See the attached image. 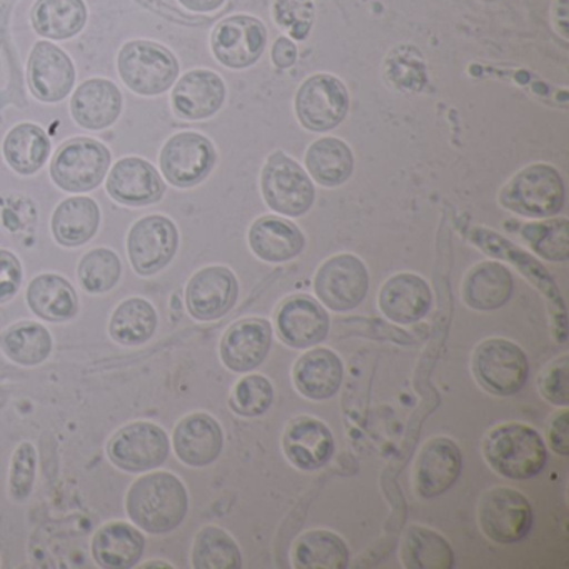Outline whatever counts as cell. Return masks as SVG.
<instances>
[{"label":"cell","mask_w":569,"mask_h":569,"mask_svg":"<svg viewBox=\"0 0 569 569\" xmlns=\"http://www.w3.org/2000/svg\"><path fill=\"white\" fill-rule=\"evenodd\" d=\"M36 466H38V452L34 446L28 441L22 442L12 456L11 475H9L12 498L24 501L31 496Z\"/></svg>","instance_id":"cell-44"},{"label":"cell","mask_w":569,"mask_h":569,"mask_svg":"<svg viewBox=\"0 0 569 569\" xmlns=\"http://www.w3.org/2000/svg\"><path fill=\"white\" fill-rule=\"evenodd\" d=\"M262 196L272 211L298 218L315 204L316 191L305 169L282 152H276L262 169Z\"/></svg>","instance_id":"cell-7"},{"label":"cell","mask_w":569,"mask_h":569,"mask_svg":"<svg viewBox=\"0 0 569 569\" xmlns=\"http://www.w3.org/2000/svg\"><path fill=\"white\" fill-rule=\"evenodd\" d=\"M568 426H569V412L561 411L551 419L549 425V445H551L552 451L558 452L561 456L569 455V441H568Z\"/></svg>","instance_id":"cell-47"},{"label":"cell","mask_w":569,"mask_h":569,"mask_svg":"<svg viewBox=\"0 0 569 569\" xmlns=\"http://www.w3.org/2000/svg\"><path fill=\"white\" fill-rule=\"evenodd\" d=\"M22 284L21 261L11 251L0 249V305L11 301Z\"/></svg>","instance_id":"cell-46"},{"label":"cell","mask_w":569,"mask_h":569,"mask_svg":"<svg viewBox=\"0 0 569 569\" xmlns=\"http://www.w3.org/2000/svg\"><path fill=\"white\" fill-rule=\"evenodd\" d=\"M178 2L188 11L208 14V12L218 11L226 0H178Z\"/></svg>","instance_id":"cell-49"},{"label":"cell","mask_w":569,"mask_h":569,"mask_svg":"<svg viewBox=\"0 0 569 569\" xmlns=\"http://www.w3.org/2000/svg\"><path fill=\"white\" fill-rule=\"evenodd\" d=\"M111 152L102 142L79 138L66 142L52 159L56 186L68 192H89L101 186L111 166Z\"/></svg>","instance_id":"cell-6"},{"label":"cell","mask_w":569,"mask_h":569,"mask_svg":"<svg viewBox=\"0 0 569 569\" xmlns=\"http://www.w3.org/2000/svg\"><path fill=\"white\" fill-rule=\"evenodd\" d=\"M348 108L346 86L335 76H312L296 96V114L301 124L312 132L338 128L345 121Z\"/></svg>","instance_id":"cell-11"},{"label":"cell","mask_w":569,"mask_h":569,"mask_svg":"<svg viewBox=\"0 0 569 569\" xmlns=\"http://www.w3.org/2000/svg\"><path fill=\"white\" fill-rule=\"evenodd\" d=\"M296 58H298V49H296V44L291 39L279 38L274 46H272V62L279 69L291 68L296 62Z\"/></svg>","instance_id":"cell-48"},{"label":"cell","mask_w":569,"mask_h":569,"mask_svg":"<svg viewBox=\"0 0 569 569\" xmlns=\"http://www.w3.org/2000/svg\"><path fill=\"white\" fill-rule=\"evenodd\" d=\"M345 365L331 349L316 348L302 355L292 369L296 388L306 398L322 401L339 391Z\"/></svg>","instance_id":"cell-26"},{"label":"cell","mask_w":569,"mask_h":569,"mask_svg":"<svg viewBox=\"0 0 569 569\" xmlns=\"http://www.w3.org/2000/svg\"><path fill=\"white\" fill-rule=\"evenodd\" d=\"M238 279L222 266L201 269L186 288V306L198 321H216L228 315L238 301Z\"/></svg>","instance_id":"cell-15"},{"label":"cell","mask_w":569,"mask_h":569,"mask_svg":"<svg viewBox=\"0 0 569 569\" xmlns=\"http://www.w3.org/2000/svg\"><path fill=\"white\" fill-rule=\"evenodd\" d=\"M305 244V234L298 226L276 216L258 219L249 231V246L262 261H291L301 254Z\"/></svg>","instance_id":"cell-28"},{"label":"cell","mask_w":569,"mask_h":569,"mask_svg":"<svg viewBox=\"0 0 569 569\" xmlns=\"http://www.w3.org/2000/svg\"><path fill=\"white\" fill-rule=\"evenodd\" d=\"M6 161L22 176L36 174L51 156V141L44 129L36 124H19L9 132L4 146Z\"/></svg>","instance_id":"cell-34"},{"label":"cell","mask_w":569,"mask_h":569,"mask_svg":"<svg viewBox=\"0 0 569 569\" xmlns=\"http://www.w3.org/2000/svg\"><path fill=\"white\" fill-rule=\"evenodd\" d=\"M268 42L264 24L251 16H232L216 26L211 46L226 68L246 69L261 58Z\"/></svg>","instance_id":"cell-14"},{"label":"cell","mask_w":569,"mask_h":569,"mask_svg":"<svg viewBox=\"0 0 569 569\" xmlns=\"http://www.w3.org/2000/svg\"><path fill=\"white\" fill-rule=\"evenodd\" d=\"M106 188L116 202L132 208L156 204L166 192L164 181L154 166L141 158H124L116 162Z\"/></svg>","instance_id":"cell-20"},{"label":"cell","mask_w":569,"mask_h":569,"mask_svg":"<svg viewBox=\"0 0 569 569\" xmlns=\"http://www.w3.org/2000/svg\"><path fill=\"white\" fill-rule=\"evenodd\" d=\"M28 81L39 101L49 104L64 101L74 88V64L58 46L48 41L38 42L29 56Z\"/></svg>","instance_id":"cell-16"},{"label":"cell","mask_w":569,"mask_h":569,"mask_svg":"<svg viewBox=\"0 0 569 569\" xmlns=\"http://www.w3.org/2000/svg\"><path fill=\"white\" fill-rule=\"evenodd\" d=\"M52 234L59 244L78 248L94 238L101 211L91 198H69L52 214Z\"/></svg>","instance_id":"cell-31"},{"label":"cell","mask_w":569,"mask_h":569,"mask_svg":"<svg viewBox=\"0 0 569 569\" xmlns=\"http://www.w3.org/2000/svg\"><path fill=\"white\" fill-rule=\"evenodd\" d=\"M159 164L169 184L192 188L204 181L214 168V146L204 136L181 132L166 142L159 156Z\"/></svg>","instance_id":"cell-12"},{"label":"cell","mask_w":569,"mask_h":569,"mask_svg":"<svg viewBox=\"0 0 569 569\" xmlns=\"http://www.w3.org/2000/svg\"><path fill=\"white\" fill-rule=\"evenodd\" d=\"M224 435L221 426L206 412L181 419L174 429V451L184 465L204 468L221 455Z\"/></svg>","instance_id":"cell-23"},{"label":"cell","mask_w":569,"mask_h":569,"mask_svg":"<svg viewBox=\"0 0 569 569\" xmlns=\"http://www.w3.org/2000/svg\"><path fill=\"white\" fill-rule=\"evenodd\" d=\"M369 274L365 262L352 254H339L326 261L315 278L319 301L336 312L351 311L368 295Z\"/></svg>","instance_id":"cell-10"},{"label":"cell","mask_w":569,"mask_h":569,"mask_svg":"<svg viewBox=\"0 0 569 569\" xmlns=\"http://www.w3.org/2000/svg\"><path fill=\"white\" fill-rule=\"evenodd\" d=\"M515 291V281L508 268L499 262L475 266L462 282V299L476 311L502 308Z\"/></svg>","instance_id":"cell-29"},{"label":"cell","mask_w":569,"mask_h":569,"mask_svg":"<svg viewBox=\"0 0 569 569\" xmlns=\"http://www.w3.org/2000/svg\"><path fill=\"white\" fill-rule=\"evenodd\" d=\"M158 328V312L151 302L131 298L119 305L109 325L111 338L119 345L139 346L154 336Z\"/></svg>","instance_id":"cell-38"},{"label":"cell","mask_w":569,"mask_h":569,"mask_svg":"<svg viewBox=\"0 0 569 569\" xmlns=\"http://www.w3.org/2000/svg\"><path fill=\"white\" fill-rule=\"evenodd\" d=\"M401 559L408 569H451L455 566L451 545L438 532L422 526L406 529Z\"/></svg>","instance_id":"cell-35"},{"label":"cell","mask_w":569,"mask_h":569,"mask_svg":"<svg viewBox=\"0 0 569 569\" xmlns=\"http://www.w3.org/2000/svg\"><path fill=\"white\" fill-rule=\"evenodd\" d=\"M274 401V389L264 376L249 375L242 378L232 389L229 406L232 411L246 418L262 416Z\"/></svg>","instance_id":"cell-42"},{"label":"cell","mask_w":569,"mask_h":569,"mask_svg":"<svg viewBox=\"0 0 569 569\" xmlns=\"http://www.w3.org/2000/svg\"><path fill=\"white\" fill-rule=\"evenodd\" d=\"M119 76L136 94L159 96L176 84L179 62L164 46L149 41L128 42L119 52Z\"/></svg>","instance_id":"cell-4"},{"label":"cell","mask_w":569,"mask_h":569,"mask_svg":"<svg viewBox=\"0 0 569 569\" xmlns=\"http://www.w3.org/2000/svg\"><path fill=\"white\" fill-rule=\"evenodd\" d=\"M568 361V356H561L552 361L539 378V391L542 398L556 406L569 405Z\"/></svg>","instance_id":"cell-45"},{"label":"cell","mask_w":569,"mask_h":569,"mask_svg":"<svg viewBox=\"0 0 569 569\" xmlns=\"http://www.w3.org/2000/svg\"><path fill=\"white\" fill-rule=\"evenodd\" d=\"M471 366L479 386L502 398L521 391L529 378L525 351L508 339L482 341L472 355Z\"/></svg>","instance_id":"cell-5"},{"label":"cell","mask_w":569,"mask_h":569,"mask_svg":"<svg viewBox=\"0 0 569 569\" xmlns=\"http://www.w3.org/2000/svg\"><path fill=\"white\" fill-rule=\"evenodd\" d=\"M349 549L338 535L325 529L306 532L292 546V565L298 569L348 568Z\"/></svg>","instance_id":"cell-33"},{"label":"cell","mask_w":569,"mask_h":569,"mask_svg":"<svg viewBox=\"0 0 569 569\" xmlns=\"http://www.w3.org/2000/svg\"><path fill=\"white\" fill-rule=\"evenodd\" d=\"M121 91L108 79H89L71 99V114L81 128L102 131L111 128L122 112Z\"/></svg>","instance_id":"cell-25"},{"label":"cell","mask_w":569,"mask_h":569,"mask_svg":"<svg viewBox=\"0 0 569 569\" xmlns=\"http://www.w3.org/2000/svg\"><path fill=\"white\" fill-rule=\"evenodd\" d=\"M192 566L196 569H239L242 556L238 542L218 526H206L198 532L192 546Z\"/></svg>","instance_id":"cell-39"},{"label":"cell","mask_w":569,"mask_h":569,"mask_svg":"<svg viewBox=\"0 0 569 569\" xmlns=\"http://www.w3.org/2000/svg\"><path fill=\"white\" fill-rule=\"evenodd\" d=\"M226 84L216 72H188L172 91V108L179 118L202 121L212 118L224 104Z\"/></svg>","instance_id":"cell-22"},{"label":"cell","mask_w":569,"mask_h":569,"mask_svg":"<svg viewBox=\"0 0 569 569\" xmlns=\"http://www.w3.org/2000/svg\"><path fill=\"white\" fill-rule=\"evenodd\" d=\"M31 18L42 38L68 41L86 28L88 8L84 0H38Z\"/></svg>","instance_id":"cell-32"},{"label":"cell","mask_w":569,"mask_h":569,"mask_svg":"<svg viewBox=\"0 0 569 569\" xmlns=\"http://www.w3.org/2000/svg\"><path fill=\"white\" fill-rule=\"evenodd\" d=\"M274 19L291 38L305 41L315 22V6L311 0H278Z\"/></svg>","instance_id":"cell-43"},{"label":"cell","mask_w":569,"mask_h":569,"mask_svg":"<svg viewBox=\"0 0 569 569\" xmlns=\"http://www.w3.org/2000/svg\"><path fill=\"white\" fill-rule=\"evenodd\" d=\"M462 471V455L449 438H435L426 442L415 465L416 491L431 499L445 495L458 481Z\"/></svg>","instance_id":"cell-18"},{"label":"cell","mask_w":569,"mask_h":569,"mask_svg":"<svg viewBox=\"0 0 569 569\" xmlns=\"http://www.w3.org/2000/svg\"><path fill=\"white\" fill-rule=\"evenodd\" d=\"M482 532L498 545H515L531 531L532 508L528 499L512 488L498 486L482 495L478 508Z\"/></svg>","instance_id":"cell-8"},{"label":"cell","mask_w":569,"mask_h":569,"mask_svg":"<svg viewBox=\"0 0 569 569\" xmlns=\"http://www.w3.org/2000/svg\"><path fill=\"white\" fill-rule=\"evenodd\" d=\"M282 449L291 465L301 471L325 468L335 455L331 429L311 416L292 419L282 436Z\"/></svg>","instance_id":"cell-19"},{"label":"cell","mask_w":569,"mask_h":569,"mask_svg":"<svg viewBox=\"0 0 569 569\" xmlns=\"http://www.w3.org/2000/svg\"><path fill=\"white\" fill-rule=\"evenodd\" d=\"M129 518L149 535L174 531L189 509V496L181 479L172 472L142 476L131 486L126 499Z\"/></svg>","instance_id":"cell-1"},{"label":"cell","mask_w":569,"mask_h":569,"mask_svg":"<svg viewBox=\"0 0 569 569\" xmlns=\"http://www.w3.org/2000/svg\"><path fill=\"white\" fill-rule=\"evenodd\" d=\"M499 201L525 218H551L565 204V182L551 166H529L502 188Z\"/></svg>","instance_id":"cell-3"},{"label":"cell","mask_w":569,"mask_h":569,"mask_svg":"<svg viewBox=\"0 0 569 569\" xmlns=\"http://www.w3.org/2000/svg\"><path fill=\"white\" fill-rule=\"evenodd\" d=\"M52 346L51 332L38 322H19L0 335V348L16 365H41L51 355Z\"/></svg>","instance_id":"cell-37"},{"label":"cell","mask_w":569,"mask_h":569,"mask_svg":"<svg viewBox=\"0 0 569 569\" xmlns=\"http://www.w3.org/2000/svg\"><path fill=\"white\" fill-rule=\"evenodd\" d=\"M555 21L559 32L568 38V0H558L555 11Z\"/></svg>","instance_id":"cell-50"},{"label":"cell","mask_w":569,"mask_h":569,"mask_svg":"<svg viewBox=\"0 0 569 569\" xmlns=\"http://www.w3.org/2000/svg\"><path fill=\"white\" fill-rule=\"evenodd\" d=\"M306 168L318 184L336 188L348 181L351 176L355 156L349 146L339 139H319L308 149Z\"/></svg>","instance_id":"cell-36"},{"label":"cell","mask_w":569,"mask_h":569,"mask_svg":"<svg viewBox=\"0 0 569 569\" xmlns=\"http://www.w3.org/2000/svg\"><path fill=\"white\" fill-rule=\"evenodd\" d=\"M179 232L164 216H148L132 226L128 252L138 274L152 276L162 271L178 252Z\"/></svg>","instance_id":"cell-13"},{"label":"cell","mask_w":569,"mask_h":569,"mask_svg":"<svg viewBox=\"0 0 569 569\" xmlns=\"http://www.w3.org/2000/svg\"><path fill=\"white\" fill-rule=\"evenodd\" d=\"M28 305L36 316L51 322H64L79 311L76 289L58 274H41L28 288Z\"/></svg>","instance_id":"cell-30"},{"label":"cell","mask_w":569,"mask_h":569,"mask_svg":"<svg viewBox=\"0 0 569 569\" xmlns=\"http://www.w3.org/2000/svg\"><path fill=\"white\" fill-rule=\"evenodd\" d=\"M112 465L128 472H144L164 465L169 456V438L164 429L152 422L138 421L119 429L108 445Z\"/></svg>","instance_id":"cell-9"},{"label":"cell","mask_w":569,"mask_h":569,"mask_svg":"<svg viewBox=\"0 0 569 569\" xmlns=\"http://www.w3.org/2000/svg\"><path fill=\"white\" fill-rule=\"evenodd\" d=\"M482 455L492 471L516 481L535 478L548 461L541 435L521 422L496 426L482 442Z\"/></svg>","instance_id":"cell-2"},{"label":"cell","mask_w":569,"mask_h":569,"mask_svg":"<svg viewBox=\"0 0 569 569\" xmlns=\"http://www.w3.org/2000/svg\"><path fill=\"white\" fill-rule=\"evenodd\" d=\"M146 539L128 522H109L92 539V556L101 568H134L144 555Z\"/></svg>","instance_id":"cell-27"},{"label":"cell","mask_w":569,"mask_h":569,"mask_svg":"<svg viewBox=\"0 0 569 569\" xmlns=\"http://www.w3.org/2000/svg\"><path fill=\"white\" fill-rule=\"evenodd\" d=\"M432 305L431 289L425 279L409 272L392 276L379 292V308L396 325L421 321Z\"/></svg>","instance_id":"cell-24"},{"label":"cell","mask_w":569,"mask_h":569,"mask_svg":"<svg viewBox=\"0 0 569 569\" xmlns=\"http://www.w3.org/2000/svg\"><path fill=\"white\" fill-rule=\"evenodd\" d=\"M569 222L565 218L532 222L522 228V238L531 244L532 251L552 262L568 261Z\"/></svg>","instance_id":"cell-41"},{"label":"cell","mask_w":569,"mask_h":569,"mask_svg":"<svg viewBox=\"0 0 569 569\" xmlns=\"http://www.w3.org/2000/svg\"><path fill=\"white\" fill-rule=\"evenodd\" d=\"M276 332L289 348H312L328 338V312L309 296H292L276 312Z\"/></svg>","instance_id":"cell-17"},{"label":"cell","mask_w":569,"mask_h":569,"mask_svg":"<svg viewBox=\"0 0 569 569\" xmlns=\"http://www.w3.org/2000/svg\"><path fill=\"white\" fill-rule=\"evenodd\" d=\"M121 274V259L111 249H94L79 262V281L91 295L111 291L118 284Z\"/></svg>","instance_id":"cell-40"},{"label":"cell","mask_w":569,"mask_h":569,"mask_svg":"<svg viewBox=\"0 0 569 569\" xmlns=\"http://www.w3.org/2000/svg\"><path fill=\"white\" fill-rule=\"evenodd\" d=\"M271 342L272 328L266 319H241L222 338V362L234 372L252 371L264 361Z\"/></svg>","instance_id":"cell-21"}]
</instances>
